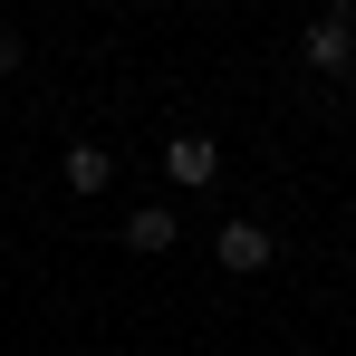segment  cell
I'll list each match as a JSON object with an SVG mask.
<instances>
[{
  "instance_id": "6da1fadb",
  "label": "cell",
  "mask_w": 356,
  "mask_h": 356,
  "mask_svg": "<svg viewBox=\"0 0 356 356\" xmlns=\"http://www.w3.org/2000/svg\"><path fill=\"white\" fill-rule=\"evenodd\" d=\"M270 250H280V232H260L250 212L212 232V260H222V270H241V280H250V270H270Z\"/></svg>"
},
{
  "instance_id": "7a4b0ae2",
  "label": "cell",
  "mask_w": 356,
  "mask_h": 356,
  "mask_svg": "<svg viewBox=\"0 0 356 356\" xmlns=\"http://www.w3.org/2000/svg\"><path fill=\"white\" fill-rule=\"evenodd\" d=\"M298 49H308V67H318V77H347V67H356V29H347V10L308 19V39H298Z\"/></svg>"
},
{
  "instance_id": "3957f363",
  "label": "cell",
  "mask_w": 356,
  "mask_h": 356,
  "mask_svg": "<svg viewBox=\"0 0 356 356\" xmlns=\"http://www.w3.org/2000/svg\"><path fill=\"white\" fill-rule=\"evenodd\" d=\"M164 174H174L183 193H202V183H222V145H212V135H174V145H164Z\"/></svg>"
},
{
  "instance_id": "277c9868",
  "label": "cell",
  "mask_w": 356,
  "mask_h": 356,
  "mask_svg": "<svg viewBox=\"0 0 356 356\" xmlns=\"http://www.w3.org/2000/svg\"><path fill=\"white\" fill-rule=\"evenodd\" d=\"M174 241H183V222L164 212V202H145V212H125V250H145V260H154V250H174Z\"/></svg>"
},
{
  "instance_id": "5b68a950",
  "label": "cell",
  "mask_w": 356,
  "mask_h": 356,
  "mask_svg": "<svg viewBox=\"0 0 356 356\" xmlns=\"http://www.w3.org/2000/svg\"><path fill=\"white\" fill-rule=\"evenodd\" d=\"M116 183V154L106 145H67V193H106Z\"/></svg>"
},
{
  "instance_id": "8992f818",
  "label": "cell",
  "mask_w": 356,
  "mask_h": 356,
  "mask_svg": "<svg viewBox=\"0 0 356 356\" xmlns=\"http://www.w3.org/2000/svg\"><path fill=\"white\" fill-rule=\"evenodd\" d=\"M347 29H356V0H347Z\"/></svg>"
}]
</instances>
